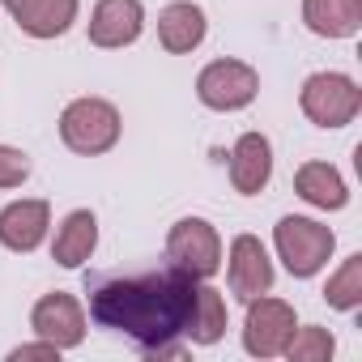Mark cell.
<instances>
[{"label": "cell", "mask_w": 362, "mask_h": 362, "mask_svg": "<svg viewBox=\"0 0 362 362\" xmlns=\"http://www.w3.org/2000/svg\"><path fill=\"white\" fill-rule=\"evenodd\" d=\"M298 315L286 298L273 294H256L247 298V315H243V349L252 358H281L286 341L294 337Z\"/></svg>", "instance_id": "52a82bcc"}, {"label": "cell", "mask_w": 362, "mask_h": 362, "mask_svg": "<svg viewBox=\"0 0 362 362\" xmlns=\"http://www.w3.org/2000/svg\"><path fill=\"white\" fill-rule=\"evenodd\" d=\"M298 107L303 115L315 124V128H345L358 119L362 111V86L349 77V73H337V69H324V73H311L298 90Z\"/></svg>", "instance_id": "277c9868"}, {"label": "cell", "mask_w": 362, "mask_h": 362, "mask_svg": "<svg viewBox=\"0 0 362 362\" xmlns=\"http://www.w3.org/2000/svg\"><path fill=\"white\" fill-rule=\"evenodd\" d=\"M324 303L332 311H358L362 307V252H354V256L341 260V269L324 286Z\"/></svg>", "instance_id": "d6986e66"}, {"label": "cell", "mask_w": 362, "mask_h": 362, "mask_svg": "<svg viewBox=\"0 0 362 362\" xmlns=\"http://www.w3.org/2000/svg\"><path fill=\"white\" fill-rule=\"evenodd\" d=\"M209 35V18L197 0H170V5L158 13V43L166 56H188L205 43Z\"/></svg>", "instance_id": "4fadbf2b"}, {"label": "cell", "mask_w": 362, "mask_h": 362, "mask_svg": "<svg viewBox=\"0 0 362 362\" xmlns=\"http://www.w3.org/2000/svg\"><path fill=\"white\" fill-rule=\"evenodd\" d=\"M9 362H60V349H56L52 341L35 337V341H26V345H13V349H9Z\"/></svg>", "instance_id": "7402d4cb"}, {"label": "cell", "mask_w": 362, "mask_h": 362, "mask_svg": "<svg viewBox=\"0 0 362 362\" xmlns=\"http://www.w3.org/2000/svg\"><path fill=\"white\" fill-rule=\"evenodd\" d=\"M86 35L103 52L132 47L145 35V5H141V0H98V5L90 9Z\"/></svg>", "instance_id": "30bf717a"}, {"label": "cell", "mask_w": 362, "mask_h": 362, "mask_svg": "<svg viewBox=\"0 0 362 362\" xmlns=\"http://www.w3.org/2000/svg\"><path fill=\"white\" fill-rule=\"evenodd\" d=\"M30 179V153L18 145H0V192H13Z\"/></svg>", "instance_id": "44dd1931"}, {"label": "cell", "mask_w": 362, "mask_h": 362, "mask_svg": "<svg viewBox=\"0 0 362 362\" xmlns=\"http://www.w3.org/2000/svg\"><path fill=\"white\" fill-rule=\"evenodd\" d=\"M303 26L315 39H354L362 30V0H303Z\"/></svg>", "instance_id": "2e32d148"}, {"label": "cell", "mask_w": 362, "mask_h": 362, "mask_svg": "<svg viewBox=\"0 0 362 362\" xmlns=\"http://www.w3.org/2000/svg\"><path fill=\"white\" fill-rule=\"evenodd\" d=\"M77 13H81V0H26L13 13V22L30 39H60L73 30Z\"/></svg>", "instance_id": "e0dca14e"}, {"label": "cell", "mask_w": 362, "mask_h": 362, "mask_svg": "<svg viewBox=\"0 0 362 362\" xmlns=\"http://www.w3.org/2000/svg\"><path fill=\"white\" fill-rule=\"evenodd\" d=\"M30 328H35V337L52 341L60 354H69V349H77V345L86 341L90 315H86L81 298H73V294H64V290H52V294H43V298L30 307Z\"/></svg>", "instance_id": "9c48e42d"}, {"label": "cell", "mask_w": 362, "mask_h": 362, "mask_svg": "<svg viewBox=\"0 0 362 362\" xmlns=\"http://www.w3.org/2000/svg\"><path fill=\"white\" fill-rule=\"evenodd\" d=\"M222 264H226V286H230V294L239 303H247L256 294H269L273 281H277L273 256H269V247L256 235H235L226 256H222Z\"/></svg>", "instance_id": "ba28073f"}, {"label": "cell", "mask_w": 362, "mask_h": 362, "mask_svg": "<svg viewBox=\"0 0 362 362\" xmlns=\"http://www.w3.org/2000/svg\"><path fill=\"white\" fill-rule=\"evenodd\" d=\"M94 252H98V218L90 209L64 214V222L56 226V239H52V260L60 269H81Z\"/></svg>", "instance_id": "9a60e30c"}, {"label": "cell", "mask_w": 362, "mask_h": 362, "mask_svg": "<svg viewBox=\"0 0 362 362\" xmlns=\"http://www.w3.org/2000/svg\"><path fill=\"white\" fill-rule=\"evenodd\" d=\"M47 235H52V205L47 201L22 197V201H9L0 209V247L5 252L30 256L43 247Z\"/></svg>", "instance_id": "8fae6325"}, {"label": "cell", "mask_w": 362, "mask_h": 362, "mask_svg": "<svg viewBox=\"0 0 362 362\" xmlns=\"http://www.w3.org/2000/svg\"><path fill=\"white\" fill-rule=\"evenodd\" d=\"M273 247H277V260L286 264V273L294 281H311L315 273L328 269V260L337 252V235H332V226H324L315 218L286 214L273 226Z\"/></svg>", "instance_id": "7a4b0ae2"}, {"label": "cell", "mask_w": 362, "mask_h": 362, "mask_svg": "<svg viewBox=\"0 0 362 362\" xmlns=\"http://www.w3.org/2000/svg\"><path fill=\"white\" fill-rule=\"evenodd\" d=\"M332 354H337V337L328 328H320V324H303L286 341V358L290 362H328Z\"/></svg>", "instance_id": "ffe728a7"}, {"label": "cell", "mask_w": 362, "mask_h": 362, "mask_svg": "<svg viewBox=\"0 0 362 362\" xmlns=\"http://www.w3.org/2000/svg\"><path fill=\"white\" fill-rule=\"evenodd\" d=\"M119 132H124V115L115 103L107 98H73L64 111H60V141L81 153V158H98V153H111L119 145Z\"/></svg>", "instance_id": "3957f363"}, {"label": "cell", "mask_w": 362, "mask_h": 362, "mask_svg": "<svg viewBox=\"0 0 362 362\" xmlns=\"http://www.w3.org/2000/svg\"><path fill=\"white\" fill-rule=\"evenodd\" d=\"M197 286L201 277L170 260L132 277H98L90 286V320L136 341L145 358H179L197 307Z\"/></svg>", "instance_id": "6da1fadb"}, {"label": "cell", "mask_w": 362, "mask_h": 362, "mask_svg": "<svg viewBox=\"0 0 362 362\" xmlns=\"http://www.w3.org/2000/svg\"><path fill=\"white\" fill-rule=\"evenodd\" d=\"M0 5H5V9H9V13H18V9H22V5H26V0H0Z\"/></svg>", "instance_id": "603a6c76"}, {"label": "cell", "mask_w": 362, "mask_h": 362, "mask_svg": "<svg viewBox=\"0 0 362 362\" xmlns=\"http://www.w3.org/2000/svg\"><path fill=\"white\" fill-rule=\"evenodd\" d=\"M230 328V311H226V294L209 281L197 286V307H192V324H188V341L192 345H218Z\"/></svg>", "instance_id": "ac0fdd59"}, {"label": "cell", "mask_w": 362, "mask_h": 362, "mask_svg": "<svg viewBox=\"0 0 362 362\" xmlns=\"http://www.w3.org/2000/svg\"><path fill=\"white\" fill-rule=\"evenodd\" d=\"M294 192L311 209H324V214H341L349 205V184L332 162H303L294 170Z\"/></svg>", "instance_id": "5bb4252c"}, {"label": "cell", "mask_w": 362, "mask_h": 362, "mask_svg": "<svg viewBox=\"0 0 362 362\" xmlns=\"http://www.w3.org/2000/svg\"><path fill=\"white\" fill-rule=\"evenodd\" d=\"M222 256H226V247H222V235L209 218H179L166 230V260L201 281L222 273Z\"/></svg>", "instance_id": "5b68a950"}, {"label": "cell", "mask_w": 362, "mask_h": 362, "mask_svg": "<svg viewBox=\"0 0 362 362\" xmlns=\"http://www.w3.org/2000/svg\"><path fill=\"white\" fill-rule=\"evenodd\" d=\"M273 179V141L264 132H243L230 149V188L239 197H260Z\"/></svg>", "instance_id": "7c38bea8"}, {"label": "cell", "mask_w": 362, "mask_h": 362, "mask_svg": "<svg viewBox=\"0 0 362 362\" xmlns=\"http://www.w3.org/2000/svg\"><path fill=\"white\" fill-rule=\"evenodd\" d=\"M256 94H260V73L247 60L222 56V60H209L197 73V98L209 111H222V115L243 111V107L256 103Z\"/></svg>", "instance_id": "8992f818"}]
</instances>
